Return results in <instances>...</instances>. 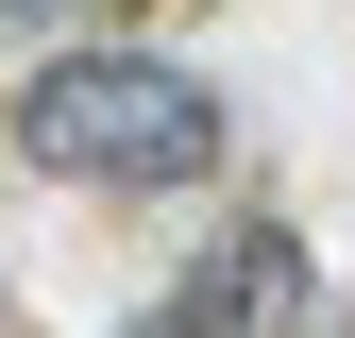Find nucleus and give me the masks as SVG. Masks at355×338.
<instances>
[{"instance_id":"obj_1","label":"nucleus","mask_w":355,"mask_h":338,"mask_svg":"<svg viewBox=\"0 0 355 338\" xmlns=\"http://www.w3.org/2000/svg\"><path fill=\"white\" fill-rule=\"evenodd\" d=\"M17 152L51 186H203L220 169V84L136 51V34H68L17 84Z\"/></svg>"},{"instance_id":"obj_2","label":"nucleus","mask_w":355,"mask_h":338,"mask_svg":"<svg viewBox=\"0 0 355 338\" xmlns=\"http://www.w3.org/2000/svg\"><path fill=\"white\" fill-rule=\"evenodd\" d=\"M288 305H304V254L254 220V237H220V254H203L187 287H169L136 338H288Z\"/></svg>"},{"instance_id":"obj_3","label":"nucleus","mask_w":355,"mask_h":338,"mask_svg":"<svg viewBox=\"0 0 355 338\" xmlns=\"http://www.w3.org/2000/svg\"><path fill=\"white\" fill-rule=\"evenodd\" d=\"M102 17H136V0H0V34H102Z\"/></svg>"}]
</instances>
